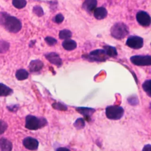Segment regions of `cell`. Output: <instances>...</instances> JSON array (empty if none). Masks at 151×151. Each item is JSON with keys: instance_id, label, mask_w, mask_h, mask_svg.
I'll use <instances>...</instances> for the list:
<instances>
[{"instance_id": "cell-1", "label": "cell", "mask_w": 151, "mask_h": 151, "mask_svg": "<svg viewBox=\"0 0 151 151\" xmlns=\"http://www.w3.org/2000/svg\"><path fill=\"white\" fill-rule=\"evenodd\" d=\"M0 24L12 33L19 32L22 28V24L19 19L5 12H0Z\"/></svg>"}, {"instance_id": "cell-2", "label": "cell", "mask_w": 151, "mask_h": 151, "mask_svg": "<svg viewBox=\"0 0 151 151\" xmlns=\"http://www.w3.org/2000/svg\"><path fill=\"white\" fill-rule=\"evenodd\" d=\"M47 124V120L44 117H37L32 115H28L25 117V127L31 130L40 129Z\"/></svg>"}, {"instance_id": "cell-3", "label": "cell", "mask_w": 151, "mask_h": 151, "mask_svg": "<svg viewBox=\"0 0 151 151\" xmlns=\"http://www.w3.org/2000/svg\"><path fill=\"white\" fill-rule=\"evenodd\" d=\"M129 32V31L128 27L123 22H117L114 24L110 29L111 36L117 40L124 38Z\"/></svg>"}, {"instance_id": "cell-4", "label": "cell", "mask_w": 151, "mask_h": 151, "mask_svg": "<svg viewBox=\"0 0 151 151\" xmlns=\"http://www.w3.org/2000/svg\"><path fill=\"white\" fill-rule=\"evenodd\" d=\"M124 109L117 105L109 106L106 109V116L110 120H116L120 119L124 114Z\"/></svg>"}, {"instance_id": "cell-5", "label": "cell", "mask_w": 151, "mask_h": 151, "mask_svg": "<svg viewBox=\"0 0 151 151\" xmlns=\"http://www.w3.org/2000/svg\"><path fill=\"white\" fill-rule=\"evenodd\" d=\"M108 58L104 50L97 49L91 51L88 55L85 56V58L90 61H104Z\"/></svg>"}, {"instance_id": "cell-6", "label": "cell", "mask_w": 151, "mask_h": 151, "mask_svg": "<svg viewBox=\"0 0 151 151\" xmlns=\"http://www.w3.org/2000/svg\"><path fill=\"white\" fill-rule=\"evenodd\" d=\"M132 64L138 66H146L151 65L150 55H133L130 58Z\"/></svg>"}, {"instance_id": "cell-7", "label": "cell", "mask_w": 151, "mask_h": 151, "mask_svg": "<svg viewBox=\"0 0 151 151\" xmlns=\"http://www.w3.org/2000/svg\"><path fill=\"white\" fill-rule=\"evenodd\" d=\"M126 45L133 49H140L143 45V40L139 36L133 35L129 37L126 42Z\"/></svg>"}, {"instance_id": "cell-8", "label": "cell", "mask_w": 151, "mask_h": 151, "mask_svg": "<svg viewBox=\"0 0 151 151\" xmlns=\"http://www.w3.org/2000/svg\"><path fill=\"white\" fill-rule=\"evenodd\" d=\"M137 22L142 26L148 27L150 25L151 18L148 13L145 11H140L136 14V16Z\"/></svg>"}, {"instance_id": "cell-9", "label": "cell", "mask_w": 151, "mask_h": 151, "mask_svg": "<svg viewBox=\"0 0 151 151\" xmlns=\"http://www.w3.org/2000/svg\"><path fill=\"white\" fill-rule=\"evenodd\" d=\"M22 144L24 146L30 150H36L39 145L38 141L32 137H25L23 141Z\"/></svg>"}, {"instance_id": "cell-10", "label": "cell", "mask_w": 151, "mask_h": 151, "mask_svg": "<svg viewBox=\"0 0 151 151\" xmlns=\"http://www.w3.org/2000/svg\"><path fill=\"white\" fill-rule=\"evenodd\" d=\"M45 57L47 60H48L51 64H53L58 67H60L62 65V60L60 57L59 55L54 52L47 53L45 55Z\"/></svg>"}, {"instance_id": "cell-11", "label": "cell", "mask_w": 151, "mask_h": 151, "mask_svg": "<svg viewBox=\"0 0 151 151\" xmlns=\"http://www.w3.org/2000/svg\"><path fill=\"white\" fill-rule=\"evenodd\" d=\"M76 110L85 117V119L87 121L90 120L91 116L95 112V109L89 107H78L76 108Z\"/></svg>"}, {"instance_id": "cell-12", "label": "cell", "mask_w": 151, "mask_h": 151, "mask_svg": "<svg viewBox=\"0 0 151 151\" xmlns=\"http://www.w3.org/2000/svg\"><path fill=\"white\" fill-rule=\"evenodd\" d=\"M44 64L40 60H32L28 66L29 70L32 73H36L40 71L43 67Z\"/></svg>"}, {"instance_id": "cell-13", "label": "cell", "mask_w": 151, "mask_h": 151, "mask_svg": "<svg viewBox=\"0 0 151 151\" xmlns=\"http://www.w3.org/2000/svg\"><path fill=\"white\" fill-rule=\"evenodd\" d=\"M97 0H85L83 4V8L88 12H91L97 6Z\"/></svg>"}, {"instance_id": "cell-14", "label": "cell", "mask_w": 151, "mask_h": 151, "mask_svg": "<svg viewBox=\"0 0 151 151\" xmlns=\"http://www.w3.org/2000/svg\"><path fill=\"white\" fill-rule=\"evenodd\" d=\"M107 15L106 9L103 6L96 8L94 10V17L97 19H103Z\"/></svg>"}, {"instance_id": "cell-15", "label": "cell", "mask_w": 151, "mask_h": 151, "mask_svg": "<svg viewBox=\"0 0 151 151\" xmlns=\"http://www.w3.org/2000/svg\"><path fill=\"white\" fill-rule=\"evenodd\" d=\"M12 144L7 139L2 137L0 139V151H12Z\"/></svg>"}, {"instance_id": "cell-16", "label": "cell", "mask_w": 151, "mask_h": 151, "mask_svg": "<svg viewBox=\"0 0 151 151\" xmlns=\"http://www.w3.org/2000/svg\"><path fill=\"white\" fill-rule=\"evenodd\" d=\"M62 45L65 50L67 51H71L77 47V43L73 40L67 39L63 42Z\"/></svg>"}, {"instance_id": "cell-17", "label": "cell", "mask_w": 151, "mask_h": 151, "mask_svg": "<svg viewBox=\"0 0 151 151\" xmlns=\"http://www.w3.org/2000/svg\"><path fill=\"white\" fill-rule=\"evenodd\" d=\"M12 92V88L0 83V96H7L11 95Z\"/></svg>"}, {"instance_id": "cell-18", "label": "cell", "mask_w": 151, "mask_h": 151, "mask_svg": "<svg viewBox=\"0 0 151 151\" xmlns=\"http://www.w3.org/2000/svg\"><path fill=\"white\" fill-rule=\"evenodd\" d=\"M29 73L25 69H19L16 71L15 77L18 80H24L28 77Z\"/></svg>"}, {"instance_id": "cell-19", "label": "cell", "mask_w": 151, "mask_h": 151, "mask_svg": "<svg viewBox=\"0 0 151 151\" xmlns=\"http://www.w3.org/2000/svg\"><path fill=\"white\" fill-rule=\"evenodd\" d=\"M103 47L106 54L108 57H114L117 55V52L115 47L110 45H105Z\"/></svg>"}, {"instance_id": "cell-20", "label": "cell", "mask_w": 151, "mask_h": 151, "mask_svg": "<svg viewBox=\"0 0 151 151\" xmlns=\"http://www.w3.org/2000/svg\"><path fill=\"white\" fill-rule=\"evenodd\" d=\"M72 36L71 32L68 29H63L61 30L59 32V37L60 39L63 40H67L71 38Z\"/></svg>"}, {"instance_id": "cell-21", "label": "cell", "mask_w": 151, "mask_h": 151, "mask_svg": "<svg viewBox=\"0 0 151 151\" xmlns=\"http://www.w3.org/2000/svg\"><path fill=\"white\" fill-rule=\"evenodd\" d=\"M27 1L25 0H12V5L18 9H22L26 6Z\"/></svg>"}, {"instance_id": "cell-22", "label": "cell", "mask_w": 151, "mask_h": 151, "mask_svg": "<svg viewBox=\"0 0 151 151\" xmlns=\"http://www.w3.org/2000/svg\"><path fill=\"white\" fill-rule=\"evenodd\" d=\"M150 80H147L145 81L142 84V88L143 90L146 93V94L150 97L151 96V90H150Z\"/></svg>"}, {"instance_id": "cell-23", "label": "cell", "mask_w": 151, "mask_h": 151, "mask_svg": "<svg viewBox=\"0 0 151 151\" xmlns=\"http://www.w3.org/2000/svg\"><path fill=\"white\" fill-rule=\"evenodd\" d=\"M74 126L77 129H83L85 126V121L83 118L77 119L74 123Z\"/></svg>"}, {"instance_id": "cell-24", "label": "cell", "mask_w": 151, "mask_h": 151, "mask_svg": "<svg viewBox=\"0 0 151 151\" xmlns=\"http://www.w3.org/2000/svg\"><path fill=\"white\" fill-rule=\"evenodd\" d=\"M9 47V44L8 42L3 40L0 41V52H6Z\"/></svg>"}, {"instance_id": "cell-25", "label": "cell", "mask_w": 151, "mask_h": 151, "mask_svg": "<svg viewBox=\"0 0 151 151\" xmlns=\"http://www.w3.org/2000/svg\"><path fill=\"white\" fill-rule=\"evenodd\" d=\"M52 106L54 109H57V110H62V111H65L67 110V107L61 104V103H59V102H57V103H54L52 104Z\"/></svg>"}, {"instance_id": "cell-26", "label": "cell", "mask_w": 151, "mask_h": 151, "mask_svg": "<svg viewBox=\"0 0 151 151\" xmlns=\"http://www.w3.org/2000/svg\"><path fill=\"white\" fill-rule=\"evenodd\" d=\"M33 12L36 15L38 16V17H41V16L43 15V14H44L43 10L42 9V8L40 6H34L33 8Z\"/></svg>"}, {"instance_id": "cell-27", "label": "cell", "mask_w": 151, "mask_h": 151, "mask_svg": "<svg viewBox=\"0 0 151 151\" xmlns=\"http://www.w3.org/2000/svg\"><path fill=\"white\" fill-rule=\"evenodd\" d=\"M45 41L49 45L51 46L54 45L57 42V40L55 38L51 37H46L45 38Z\"/></svg>"}, {"instance_id": "cell-28", "label": "cell", "mask_w": 151, "mask_h": 151, "mask_svg": "<svg viewBox=\"0 0 151 151\" xmlns=\"http://www.w3.org/2000/svg\"><path fill=\"white\" fill-rule=\"evenodd\" d=\"M8 127L7 123L4 120H0V134H2L5 132Z\"/></svg>"}, {"instance_id": "cell-29", "label": "cell", "mask_w": 151, "mask_h": 151, "mask_svg": "<svg viewBox=\"0 0 151 151\" xmlns=\"http://www.w3.org/2000/svg\"><path fill=\"white\" fill-rule=\"evenodd\" d=\"M64 17L61 14H58L54 17L53 20L55 23L60 24L64 21Z\"/></svg>"}, {"instance_id": "cell-30", "label": "cell", "mask_w": 151, "mask_h": 151, "mask_svg": "<svg viewBox=\"0 0 151 151\" xmlns=\"http://www.w3.org/2000/svg\"><path fill=\"white\" fill-rule=\"evenodd\" d=\"M128 102L131 104V105H136L138 103L139 100L137 99V97L136 96H130L128 99Z\"/></svg>"}, {"instance_id": "cell-31", "label": "cell", "mask_w": 151, "mask_h": 151, "mask_svg": "<svg viewBox=\"0 0 151 151\" xmlns=\"http://www.w3.org/2000/svg\"><path fill=\"white\" fill-rule=\"evenodd\" d=\"M142 151H151V145L150 144H147L145 145L143 147Z\"/></svg>"}, {"instance_id": "cell-32", "label": "cell", "mask_w": 151, "mask_h": 151, "mask_svg": "<svg viewBox=\"0 0 151 151\" xmlns=\"http://www.w3.org/2000/svg\"><path fill=\"white\" fill-rule=\"evenodd\" d=\"M56 151H70L68 148L65 147H60L56 149Z\"/></svg>"}]
</instances>
